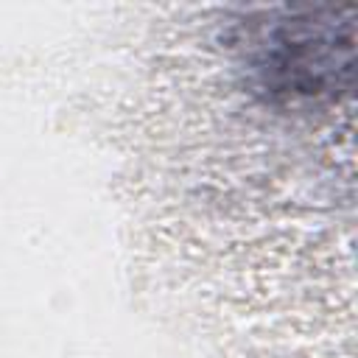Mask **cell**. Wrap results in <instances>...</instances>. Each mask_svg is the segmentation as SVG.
<instances>
[{
	"instance_id": "1",
	"label": "cell",
	"mask_w": 358,
	"mask_h": 358,
	"mask_svg": "<svg viewBox=\"0 0 358 358\" xmlns=\"http://www.w3.org/2000/svg\"><path fill=\"white\" fill-rule=\"evenodd\" d=\"M249 73L266 98L322 101L352 87L350 11H302L255 25Z\"/></svg>"
}]
</instances>
